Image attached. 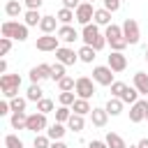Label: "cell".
<instances>
[{"label": "cell", "mask_w": 148, "mask_h": 148, "mask_svg": "<svg viewBox=\"0 0 148 148\" xmlns=\"http://www.w3.org/2000/svg\"><path fill=\"white\" fill-rule=\"evenodd\" d=\"M81 39H83L86 46H92L95 51H102V49L106 46V37L99 32L97 23H88V25H83V30H81Z\"/></svg>", "instance_id": "cell-1"}, {"label": "cell", "mask_w": 148, "mask_h": 148, "mask_svg": "<svg viewBox=\"0 0 148 148\" xmlns=\"http://www.w3.org/2000/svg\"><path fill=\"white\" fill-rule=\"evenodd\" d=\"M0 32H2V37L16 39V42H25L28 39V25L18 23V21H5L2 28H0Z\"/></svg>", "instance_id": "cell-2"}, {"label": "cell", "mask_w": 148, "mask_h": 148, "mask_svg": "<svg viewBox=\"0 0 148 148\" xmlns=\"http://www.w3.org/2000/svg\"><path fill=\"white\" fill-rule=\"evenodd\" d=\"M18 88H21V76L18 74H2L0 76V90H2L5 99L18 97Z\"/></svg>", "instance_id": "cell-3"}, {"label": "cell", "mask_w": 148, "mask_h": 148, "mask_svg": "<svg viewBox=\"0 0 148 148\" xmlns=\"http://www.w3.org/2000/svg\"><path fill=\"white\" fill-rule=\"evenodd\" d=\"M113 74H116V72H113L109 65H97V67L92 69V81L99 83V86H109V88H111V86L116 83V81H113Z\"/></svg>", "instance_id": "cell-4"}, {"label": "cell", "mask_w": 148, "mask_h": 148, "mask_svg": "<svg viewBox=\"0 0 148 148\" xmlns=\"http://www.w3.org/2000/svg\"><path fill=\"white\" fill-rule=\"evenodd\" d=\"M123 37H125L127 44H139L141 32H139V23L134 18H125V23H123Z\"/></svg>", "instance_id": "cell-5"}, {"label": "cell", "mask_w": 148, "mask_h": 148, "mask_svg": "<svg viewBox=\"0 0 148 148\" xmlns=\"http://www.w3.org/2000/svg\"><path fill=\"white\" fill-rule=\"evenodd\" d=\"M74 90H76V97H81V99H90V97L95 95V83H92V79H88V76H79Z\"/></svg>", "instance_id": "cell-6"}, {"label": "cell", "mask_w": 148, "mask_h": 148, "mask_svg": "<svg viewBox=\"0 0 148 148\" xmlns=\"http://www.w3.org/2000/svg\"><path fill=\"white\" fill-rule=\"evenodd\" d=\"M49 127V123H46V116L44 113H30L28 116V123H25V130L28 132H35V134H39L42 130H46Z\"/></svg>", "instance_id": "cell-7"}, {"label": "cell", "mask_w": 148, "mask_h": 148, "mask_svg": "<svg viewBox=\"0 0 148 148\" xmlns=\"http://www.w3.org/2000/svg\"><path fill=\"white\" fill-rule=\"evenodd\" d=\"M37 51H58L60 49V39H58V35H42V37H37Z\"/></svg>", "instance_id": "cell-8"}, {"label": "cell", "mask_w": 148, "mask_h": 148, "mask_svg": "<svg viewBox=\"0 0 148 148\" xmlns=\"http://www.w3.org/2000/svg\"><path fill=\"white\" fill-rule=\"evenodd\" d=\"M74 14H76V21H79L81 25H88L90 21H95V7H92L90 2H81Z\"/></svg>", "instance_id": "cell-9"}, {"label": "cell", "mask_w": 148, "mask_h": 148, "mask_svg": "<svg viewBox=\"0 0 148 148\" xmlns=\"http://www.w3.org/2000/svg\"><path fill=\"white\" fill-rule=\"evenodd\" d=\"M56 60L62 62L65 67H67V65H74V62L79 60V51H74V49H69V46H60V49L56 51Z\"/></svg>", "instance_id": "cell-10"}, {"label": "cell", "mask_w": 148, "mask_h": 148, "mask_svg": "<svg viewBox=\"0 0 148 148\" xmlns=\"http://www.w3.org/2000/svg\"><path fill=\"white\" fill-rule=\"evenodd\" d=\"M146 111H148V102H146V99L134 102V104L130 106V120H132V123H141V120H146Z\"/></svg>", "instance_id": "cell-11"}, {"label": "cell", "mask_w": 148, "mask_h": 148, "mask_svg": "<svg viewBox=\"0 0 148 148\" xmlns=\"http://www.w3.org/2000/svg\"><path fill=\"white\" fill-rule=\"evenodd\" d=\"M44 79H51V65H46V62L35 65V67L30 69V81H32V83H39V81H44Z\"/></svg>", "instance_id": "cell-12"}, {"label": "cell", "mask_w": 148, "mask_h": 148, "mask_svg": "<svg viewBox=\"0 0 148 148\" xmlns=\"http://www.w3.org/2000/svg\"><path fill=\"white\" fill-rule=\"evenodd\" d=\"M109 67H111L113 72H125L127 58H125L123 53H118V51H111V56H109Z\"/></svg>", "instance_id": "cell-13"}, {"label": "cell", "mask_w": 148, "mask_h": 148, "mask_svg": "<svg viewBox=\"0 0 148 148\" xmlns=\"http://www.w3.org/2000/svg\"><path fill=\"white\" fill-rule=\"evenodd\" d=\"M56 35H58V39H60V42H67V44H72V42H76V39H79V32H76L72 25H60Z\"/></svg>", "instance_id": "cell-14"}, {"label": "cell", "mask_w": 148, "mask_h": 148, "mask_svg": "<svg viewBox=\"0 0 148 148\" xmlns=\"http://www.w3.org/2000/svg\"><path fill=\"white\" fill-rule=\"evenodd\" d=\"M39 30H42L44 35H53V32H58V18H56V16H44L42 23H39Z\"/></svg>", "instance_id": "cell-15"}, {"label": "cell", "mask_w": 148, "mask_h": 148, "mask_svg": "<svg viewBox=\"0 0 148 148\" xmlns=\"http://www.w3.org/2000/svg\"><path fill=\"white\" fill-rule=\"evenodd\" d=\"M90 120H92V125H95V127H104V125H106V120H109L106 109H92V111H90Z\"/></svg>", "instance_id": "cell-16"}, {"label": "cell", "mask_w": 148, "mask_h": 148, "mask_svg": "<svg viewBox=\"0 0 148 148\" xmlns=\"http://www.w3.org/2000/svg\"><path fill=\"white\" fill-rule=\"evenodd\" d=\"M65 132H67V130H65V125H62V123H53V125L46 130V136H49L51 141H62Z\"/></svg>", "instance_id": "cell-17"}, {"label": "cell", "mask_w": 148, "mask_h": 148, "mask_svg": "<svg viewBox=\"0 0 148 148\" xmlns=\"http://www.w3.org/2000/svg\"><path fill=\"white\" fill-rule=\"evenodd\" d=\"M134 88L139 90V95H148V74L146 72L134 74Z\"/></svg>", "instance_id": "cell-18"}, {"label": "cell", "mask_w": 148, "mask_h": 148, "mask_svg": "<svg viewBox=\"0 0 148 148\" xmlns=\"http://www.w3.org/2000/svg\"><path fill=\"white\" fill-rule=\"evenodd\" d=\"M123 104H125L123 99H118V97H109V102H106L104 109H106L109 116H120V113H123Z\"/></svg>", "instance_id": "cell-19"}, {"label": "cell", "mask_w": 148, "mask_h": 148, "mask_svg": "<svg viewBox=\"0 0 148 148\" xmlns=\"http://www.w3.org/2000/svg\"><path fill=\"white\" fill-rule=\"evenodd\" d=\"M9 123H12V127H14V130H25L28 113H25V111H14V113H12V118H9Z\"/></svg>", "instance_id": "cell-20"}, {"label": "cell", "mask_w": 148, "mask_h": 148, "mask_svg": "<svg viewBox=\"0 0 148 148\" xmlns=\"http://www.w3.org/2000/svg\"><path fill=\"white\" fill-rule=\"evenodd\" d=\"M104 37H106V44H109V42H116V39H120V37H123V25H116V23L106 25V30H104Z\"/></svg>", "instance_id": "cell-21"}, {"label": "cell", "mask_w": 148, "mask_h": 148, "mask_svg": "<svg viewBox=\"0 0 148 148\" xmlns=\"http://www.w3.org/2000/svg\"><path fill=\"white\" fill-rule=\"evenodd\" d=\"M23 18H25V21H23V23H25V25H28V28H32V25H39V23H42V18H44V16H42V14H39V9H28V12H25V16H23Z\"/></svg>", "instance_id": "cell-22"}, {"label": "cell", "mask_w": 148, "mask_h": 148, "mask_svg": "<svg viewBox=\"0 0 148 148\" xmlns=\"http://www.w3.org/2000/svg\"><path fill=\"white\" fill-rule=\"evenodd\" d=\"M25 97H28V102H39V99H44V90L39 88V83H30V88H28V92H25Z\"/></svg>", "instance_id": "cell-23"}, {"label": "cell", "mask_w": 148, "mask_h": 148, "mask_svg": "<svg viewBox=\"0 0 148 148\" xmlns=\"http://www.w3.org/2000/svg\"><path fill=\"white\" fill-rule=\"evenodd\" d=\"M72 111H74V113H79V116H86V113H90V111H92V106H90V102H88V99L76 97V102L72 104Z\"/></svg>", "instance_id": "cell-24"}, {"label": "cell", "mask_w": 148, "mask_h": 148, "mask_svg": "<svg viewBox=\"0 0 148 148\" xmlns=\"http://www.w3.org/2000/svg\"><path fill=\"white\" fill-rule=\"evenodd\" d=\"M104 141H106V146H109V148H127L125 139H123L120 134H116V132H109Z\"/></svg>", "instance_id": "cell-25"}, {"label": "cell", "mask_w": 148, "mask_h": 148, "mask_svg": "<svg viewBox=\"0 0 148 148\" xmlns=\"http://www.w3.org/2000/svg\"><path fill=\"white\" fill-rule=\"evenodd\" d=\"M92 23H97V25H111V12L109 9H95V21Z\"/></svg>", "instance_id": "cell-26"}, {"label": "cell", "mask_w": 148, "mask_h": 148, "mask_svg": "<svg viewBox=\"0 0 148 148\" xmlns=\"http://www.w3.org/2000/svg\"><path fill=\"white\" fill-rule=\"evenodd\" d=\"M56 18H58V21H60L62 25H72V21L76 18V14H74L72 9H65V7H62V9H58V14H56Z\"/></svg>", "instance_id": "cell-27"}, {"label": "cell", "mask_w": 148, "mask_h": 148, "mask_svg": "<svg viewBox=\"0 0 148 148\" xmlns=\"http://www.w3.org/2000/svg\"><path fill=\"white\" fill-rule=\"evenodd\" d=\"M95 53H97V51H95L92 46H86V44H83V46L79 49V60H81V62H88V65H90V62L95 60Z\"/></svg>", "instance_id": "cell-28"}, {"label": "cell", "mask_w": 148, "mask_h": 148, "mask_svg": "<svg viewBox=\"0 0 148 148\" xmlns=\"http://www.w3.org/2000/svg\"><path fill=\"white\" fill-rule=\"evenodd\" d=\"M21 12H23V5H21L18 0H9V2L5 5V14H7V16H12V18H14V16H18Z\"/></svg>", "instance_id": "cell-29"}, {"label": "cell", "mask_w": 148, "mask_h": 148, "mask_svg": "<svg viewBox=\"0 0 148 148\" xmlns=\"http://www.w3.org/2000/svg\"><path fill=\"white\" fill-rule=\"evenodd\" d=\"M67 125H69V130H74V132H83V127H86V120H83V116H79V113H72V118L67 120Z\"/></svg>", "instance_id": "cell-30"}, {"label": "cell", "mask_w": 148, "mask_h": 148, "mask_svg": "<svg viewBox=\"0 0 148 148\" xmlns=\"http://www.w3.org/2000/svg\"><path fill=\"white\" fill-rule=\"evenodd\" d=\"M72 106H58L56 109V123H67L69 118H72Z\"/></svg>", "instance_id": "cell-31"}, {"label": "cell", "mask_w": 148, "mask_h": 148, "mask_svg": "<svg viewBox=\"0 0 148 148\" xmlns=\"http://www.w3.org/2000/svg\"><path fill=\"white\" fill-rule=\"evenodd\" d=\"M67 74H65V65L62 62H56V65H51V79L53 81H60V79H65Z\"/></svg>", "instance_id": "cell-32"}, {"label": "cell", "mask_w": 148, "mask_h": 148, "mask_svg": "<svg viewBox=\"0 0 148 148\" xmlns=\"http://www.w3.org/2000/svg\"><path fill=\"white\" fill-rule=\"evenodd\" d=\"M58 88H60V92H69V90L76 88V81H74L72 76H65V79L58 81Z\"/></svg>", "instance_id": "cell-33"}, {"label": "cell", "mask_w": 148, "mask_h": 148, "mask_svg": "<svg viewBox=\"0 0 148 148\" xmlns=\"http://www.w3.org/2000/svg\"><path fill=\"white\" fill-rule=\"evenodd\" d=\"M120 99H123V102H127V104H134V102H139V90L127 86V90H125V95H123Z\"/></svg>", "instance_id": "cell-34"}, {"label": "cell", "mask_w": 148, "mask_h": 148, "mask_svg": "<svg viewBox=\"0 0 148 148\" xmlns=\"http://www.w3.org/2000/svg\"><path fill=\"white\" fill-rule=\"evenodd\" d=\"M58 102H60V106H72L74 102H76V95L69 90V92H60L58 95Z\"/></svg>", "instance_id": "cell-35"}, {"label": "cell", "mask_w": 148, "mask_h": 148, "mask_svg": "<svg viewBox=\"0 0 148 148\" xmlns=\"http://www.w3.org/2000/svg\"><path fill=\"white\" fill-rule=\"evenodd\" d=\"M25 104H28V97H14V99H9L12 113L14 111H25Z\"/></svg>", "instance_id": "cell-36"}, {"label": "cell", "mask_w": 148, "mask_h": 148, "mask_svg": "<svg viewBox=\"0 0 148 148\" xmlns=\"http://www.w3.org/2000/svg\"><path fill=\"white\" fill-rule=\"evenodd\" d=\"M37 111H39V113H44V116H46V113H51V111H53V99H49V97L39 99V102H37Z\"/></svg>", "instance_id": "cell-37"}, {"label": "cell", "mask_w": 148, "mask_h": 148, "mask_svg": "<svg viewBox=\"0 0 148 148\" xmlns=\"http://www.w3.org/2000/svg\"><path fill=\"white\" fill-rule=\"evenodd\" d=\"M5 148H23V141L16 134H7L5 136Z\"/></svg>", "instance_id": "cell-38"}, {"label": "cell", "mask_w": 148, "mask_h": 148, "mask_svg": "<svg viewBox=\"0 0 148 148\" xmlns=\"http://www.w3.org/2000/svg\"><path fill=\"white\" fill-rule=\"evenodd\" d=\"M125 90H127V86H125L123 81H116V83L111 86V97H118V99H120V97L125 95Z\"/></svg>", "instance_id": "cell-39"}, {"label": "cell", "mask_w": 148, "mask_h": 148, "mask_svg": "<svg viewBox=\"0 0 148 148\" xmlns=\"http://www.w3.org/2000/svg\"><path fill=\"white\" fill-rule=\"evenodd\" d=\"M35 148H51V139L44 136V134H35V141H32Z\"/></svg>", "instance_id": "cell-40"}, {"label": "cell", "mask_w": 148, "mask_h": 148, "mask_svg": "<svg viewBox=\"0 0 148 148\" xmlns=\"http://www.w3.org/2000/svg\"><path fill=\"white\" fill-rule=\"evenodd\" d=\"M12 51V39L9 37H0V56H7Z\"/></svg>", "instance_id": "cell-41"}, {"label": "cell", "mask_w": 148, "mask_h": 148, "mask_svg": "<svg viewBox=\"0 0 148 148\" xmlns=\"http://www.w3.org/2000/svg\"><path fill=\"white\" fill-rule=\"evenodd\" d=\"M102 2H104V9H109L111 14L120 9V0H102Z\"/></svg>", "instance_id": "cell-42"}, {"label": "cell", "mask_w": 148, "mask_h": 148, "mask_svg": "<svg viewBox=\"0 0 148 148\" xmlns=\"http://www.w3.org/2000/svg\"><path fill=\"white\" fill-rule=\"evenodd\" d=\"M109 44H111V49H113V51H118V53H123V49L127 46L125 37H120V39H116V42H109Z\"/></svg>", "instance_id": "cell-43"}, {"label": "cell", "mask_w": 148, "mask_h": 148, "mask_svg": "<svg viewBox=\"0 0 148 148\" xmlns=\"http://www.w3.org/2000/svg\"><path fill=\"white\" fill-rule=\"evenodd\" d=\"M79 5H81V0H62V7L65 9H72V12H76Z\"/></svg>", "instance_id": "cell-44"}, {"label": "cell", "mask_w": 148, "mask_h": 148, "mask_svg": "<svg viewBox=\"0 0 148 148\" xmlns=\"http://www.w3.org/2000/svg\"><path fill=\"white\" fill-rule=\"evenodd\" d=\"M42 2H44V0H23V5H25L28 9H39Z\"/></svg>", "instance_id": "cell-45"}, {"label": "cell", "mask_w": 148, "mask_h": 148, "mask_svg": "<svg viewBox=\"0 0 148 148\" xmlns=\"http://www.w3.org/2000/svg\"><path fill=\"white\" fill-rule=\"evenodd\" d=\"M12 111V106H9V99H2L0 102V116H7Z\"/></svg>", "instance_id": "cell-46"}, {"label": "cell", "mask_w": 148, "mask_h": 148, "mask_svg": "<svg viewBox=\"0 0 148 148\" xmlns=\"http://www.w3.org/2000/svg\"><path fill=\"white\" fill-rule=\"evenodd\" d=\"M88 148H109V146H106V141H97V139H95V141L88 143Z\"/></svg>", "instance_id": "cell-47"}, {"label": "cell", "mask_w": 148, "mask_h": 148, "mask_svg": "<svg viewBox=\"0 0 148 148\" xmlns=\"http://www.w3.org/2000/svg\"><path fill=\"white\" fill-rule=\"evenodd\" d=\"M0 74H7V60H0Z\"/></svg>", "instance_id": "cell-48"}, {"label": "cell", "mask_w": 148, "mask_h": 148, "mask_svg": "<svg viewBox=\"0 0 148 148\" xmlns=\"http://www.w3.org/2000/svg\"><path fill=\"white\" fill-rule=\"evenodd\" d=\"M51 148H67V143H62V141H53Z\"/></svg>", "instance_id": "cell-49"}, {"label": "cell", "mask_w": 148, "mask_h": 148, "mask_svg": "<svg viewBox=\"0 0 148 148\" xmlns=\"http://www.w3.org/2000/svg\"><path fill=\"white\" fill-rule=\"evenodd\" d=\"M136 146H139V148H148V139H141Z\"/></svg>", "instance_id": "cell-50"}, {"label": "cell", "mask_w": 148, "mask_h": 148, "mask_svg": "<svg viewBox=\"0 0 148 148\" xmlns=\"http://www.w3.org/2000/svg\"><path fill=\"white\" fill-rule=\"evenodd\" d=\"M146 62H148V46H146Z\"/></svg>", "instance_id": "cell-51"}, {"label": "cell", "mask_w": 148, "mask_h": 148, "mask_svg": "<svg viewBox=\"0 0 148 148\" xmlns=\"http://www.w3.org/2000/svg\"><path fill=\"white\" fill-rule=\"evenodd\" d=\"M83 2H90V5H92V2H95V0H83Z\"/></svg>", "instance_id": "cell-52"}, {"label": "cell", "mask_w": 148, "mask_h": 148, "mask_svg": "<svg viewBox=\"0 0 148 148\" xmlns=\"http://www.w3.org/2000/svg\"><path fill=\"white\" fill-rule=\"evenodd\" d=\"M127 148H139V146H127Z\"/></svg>", "instance_id": "cell-53"}, {"label": "cell", "mask_w": 148, "mask_h": 148, "mask_svg": "<svg viewBox=\"0 0 148 148\" xmlns=\"http://www.w3.org/2000/svg\"><path fill=\"white\" fill-rule=\"evenodd\" d=\"M146 120H148V111H146Z\"/></svg>", "instance_id": "cell-54"}, {"label": "cell", "mask_w": 148, "mask_h": 148, "mask_svg": "<svg viewBox=\"0 0 148 148\" xmlns=\"http://www.w3.org/2000/svg\"><path fill=\"white\" fill-rule=\"evenodd\" d=\"M120 2H123V0H120Z\"/></svg>", "instance_id": "cell-55"}]
</instances>
